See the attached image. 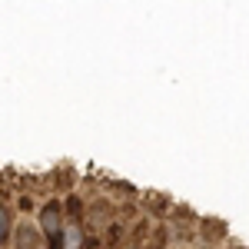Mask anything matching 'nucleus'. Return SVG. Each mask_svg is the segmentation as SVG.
I'll return each mask as SVG.
<instances>
[{"label": "nucleus", "instance_id": "obj_1", "mask_svg": "<svg viewBox=\"0 0 249 249\" xmlns=\"http://www.w3.org/2000/svg\"><path fill=\"white\" fill-rule=\"evenodd\" d=\"M40 230L47 232V239L57 246L60 236H63V226H60V203H47L43 213H40Z\"/></svg>", "mask_w": 249, "mask_h": 249}, {"label": "nucleus", "instance_id": "obj_2", "mask_svg": "<svg viewBox=\"0 0 249 249\" xmlns=\"http://www.w3.org/2000/svg\"><path fill=\"white\" fill-rule=\"evenodd\" d=\"M80 246H83V230H80V226H70V230H63L60 249H80Z\"/></svg>", "mask_w": 249, "mask_h": 249}, {"label": "nucleus", "instance_id": "obj_3", "mask_svg": "<svg viewBox=\"0 0 249 249\" xmlns=\"http://www.w3.org/2000/svg\"><path fill=\"white\" fill-rule=\"evenodd\" d=\"M10 210H7V206H0V246H3V243H7V239H10Z\"/></svg>", "mask_w": 249, "mask_h": 249}, {"label": "nucleus", "instance_id": "obj_4", "mask_svg": "<svg viewBox=\"0 0 249 249\" xmlns=\"http://www.w3.org/2000/svg\"><path fill=\"white\" fill-rule=\"evenodd\" d=\"M20 232H23V236H17L20 249H34V236H30V232H34V230H27V226H23V230H20Z\"/></svg>", "mask_w": 249, "mask_h": 249}, {"label": "nucleus", "instance_id": "obj_5", "mask_svg": "<svg viewBox=\"0 0 249 249\" xmlns=\"http://www.w3.org/2000/svg\"><path fill=\"white\" fill-rule=\"evenodd\" d=\"M67 210H70V216H80V199L70 196V199H67Z\"/></svg>", "mask_w": 249, "mask_h": 249}]
</instances>
